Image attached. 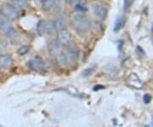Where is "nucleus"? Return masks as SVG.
Returning <instances> with one entry per match:
<instances>
[{"label": "nucleus", "mask_w": 153, "mask_h": 127, "mask_svg": "<svg viewBox=\"0 0 153 127\" xmlns=\"http://www.w3.org/2000/svg\"><path fill=\"white\" fill-rule=\"evenodd\" d=\"M54 26H55V31H57V32L65 29L66 27V18L64 16H62L57 17L55 20V22H54Z\"/></svg>", "instance_id": "12"}, {"label": "nucleus", "mask_w": 153, "mask_h": 127, "mask_svg": "<svg viewBox=\"0 0 153 127\" xmlns=\"http://www.w3.org/2000/svg\"><path fill=\"white\" fill-rule=\"evenodd\" d=\"M67 56L72 62H76L79 57V49L74 43H70L67 45Z\"/></svg>", "instance_id": "7"}, {"label": "nucleus", "mask_w": 153, "mask_h": 127, "mask_svg": "<svg viewBox=\"0 0 153 127\" xmlns=\"http://www.w3.org/2000/svg\"><path fill=\"white\" fill-rule=\"evenodd\" d=\"M55 31L54 22H49L46 20H41L39 21L37 25V32L40 35L43 36L47 33H53Z\"/></svg>", "instance_id": "3"}, {"label": "nucleus", "mask_w": 153, "mask_h": 127, "mask_svg": "<svg viewBox=\"0 0 153 127\" xmlns=\"http://www.w3.org/2000/svg\"><path fill=\"white\" fill-rule=\"evenodd\" d=\"M71 25L76 32L87 33L92 27V22L85 15H76L71 20Z\"/></svg>", "instance_id": "1"}, {"label": "nucleus", "mask_w": 153, "mask_h": 127, "mask_svg": "<svg viewBox=\"0 0 153 127\" xmlns=\"http://www.w3.org/2000/svg\"><path fill=\"white\" fill-rule=\"evenodd\" d=\"M93 12L94 16L100 20H104L107 16V10L104 5L96 4L93 6Z\"/></svg>", "instance_id": "9"}, {"label": "nucleus", "mask_w": 153, "mask_h": 127, "mask_svg": "<svg viewBox=\"0 0 153 127\" xmlns=\"http://www.w3.org/2000/svg\"><path fill=\"white\" fill-rule=\"evenodd\" d=\"M0 13L10 20H17L21 16L19 10L10 4H4L1 8Z\"/></svg>", "instance_id": "2"}, {"label": "nucleus", "mask_w": 153, "mask_h": 127, "mask_svg": "<svg viewBox=\"0 0 153 127\" xmlns=\"http://www.w3.org/2000/svg\"><path fill=\"white\" fill-rule=\"evenodd\" d=\"M125 24V19L123 16H119L117 18L116 20V22H115V26H114V31L115 32H118L120 31L122 28H123Z\"/></svg>", "instance_id": "15"}, {"label": "nucleus", "mask_w": 153, "mask_h": 127, "mask_svg": "<svg viewBox=\"0 0 153 127\" xmlns=\"http://www.w3.org/2000/svg\"><path fill=\"white\" fill-rule=\"evenodd\" d=\"M75 10L77 11V12H85V11L88 10L87 6L83 4H76V6H75Z\"/></svg>", "instance_id": "18"}, {"label": "nucleus", "mask_w": 153, "mask_h": 127, "mask_svg": "<svg viewBox=\"0 0 153 127\" xmlns=\"http://www.w3.org/2000/svg\"><path fill=\"white\" fill-rule=\"evenodd\" d=\"M152 31H153V24H152Z\"/></svg>", "instance_id": "22"}, {"label": "nucleus", "mask_w": 153, "mask_h": 127, "mask_svg": "<svg viewBox=\"0 0 153 127\" xmlns=\"http://www.w3.org/2000/svg\"><path fill=\"white\" fill-rule=\"evenodd\" d=\"M13 65V59L10 55H0V66L3 68H9Z\"/></svg>", "instance_id": "11"}, {"label": "nucleus", "mask_w": 153, "mask_h": 127, "mask_svg": "<svg viewBox=\"0 0 153 127\" xmlns=\"http://www.w3.org/2000/svg\"><path fill=\"white\" fill-rule=\"evenodd\" d=\"M57 4V0H43L42 9L44 11L52 10Z\"/></svg>", "instance_id": "14"}, {"label": "nucleus", "mask_w": 153, "mask_h": 127, "mask_svg": "<svg viewBox=\"0 0 153 127\" xmlns=\"http://www.w3.org/2000/svg\"><path fill=\"white\" fill-rule=\"evenodd\" d=\"M10 4L17 10H26L29 8V4L26 0H10Z\"/></svg>", "instance_id": "13"}, {"label": "nucleus", "mask_w": 153, "mask_h": 127, "mask_svg": "<svg viewBox=\"0 0 153 127\" xmlns=\"http://www.w3.org/2000/svg\"><path fill=\"white\" fill-rule=\"evenodd\" d=\"M0 127H4V126H1V125H0Z\"/></svg>", "instance_id": "23"}, {"label": "nucleus", "mask_w": 153, "mask_h": 127, "mask_svg": "<svg viewBox=\"0 0 153 127\" xmlns=\"http://www.w3.org/2000/svg\"><path fill=\"white\" fill-rule=\"evenodd\" d=\"M130 4H131V0H124V7H123L124 10L128 11L130 7Z\"/></svg>", "instance_id": "19"}, {"label": "nucleus", "mask_w": 153, "mask_h": 127, "mask_svg": "<svg viewBox=\"0 0 153 127\" xmlns=\"http://www.w3.org/2000/svg\"><path fill=\"white\" fill-rule=\"evenodd\" d=\"M127 83L131 87H134L135 89H141L143 87L141 80L134 73H132L128 76V78H127Z\"/></svg>", "instance_id": "10"}, {"label": "nucleus", "mask_w": 153, "mask_h": 127, "mask_svg": "<svg viewBox=\"0 0 153 127\" xmlns=\"http://www.w3.org/2000/svg\"><path fill=\"white\" fill-rule=\"evenodd\" d=\"M57 41L60 43L61 45H67L71 43V34L67 29H63L57 32Z\"/></svg>", "instance_id": "6"}, {"label": "nucleus", "mask_w": 153, "mask_h": 127, "mask_svg": "<svg viewBox=\"0 0 153 127\" xmlns=\"http://www.w3.org/2000/svg\"><path fill=\"white\" fill-rule=\"evenodd\" d=\"M62 46L63 45H61L57 40H54V41L50 42L49 44V46H48L49 52L50 53V55L55 56L56 58L60 57V55L64 54Z\"/></svg>", "instance_id": "5"}, {"label": "nucleus", "mask_w": 153, "mask_h": 127, "mask_svg": "<svg viewBox=\"0 0 153 127\" xmlns=\"http://www.w3.org/2000/svg\"><path fill=\"white\" fill-rule=\"evenodd\" d=\"M27 66L33 71L36 72H45L48 70L47 63L39 57H35L27 62Z\"/></svg>", "instance_id": "4"}, {"label": "nucleus", "mask_w": 153, "mask_h": 127, "mask_svg": "<svg viewBox=\"0 0 153 127\" xmlns=\"http://www.w3.org/2000/svg\"><path fill=\"white\" fill-rule=\"evenodd\" d=\"M151 100H152V96L150 95H145V96H144V102H145V103L148 104L151 102Z\"/></svg>", "instance_id": "20"}, {"label": "nucleus", "mask_w": 153, "mask_h": 127, "mask_svg": "<svg viewBox=\"0 0 153 127\" xmlns=\"http://www.w3.org/2000/svg\"><path fill=\"white\" fill-rule=\"evenodd\" d=\"M79 1H80V0H71L70 2H71V4H72V3H76V2H77V3L79 4Z\"/></svg>", "instance_id": "21"}, {"label": "nucleus", "mask_w": 153, "mask_h": 127, "mask_svg": "<svg viewBox=\"0 0 153 127\" xmlns=\"http://www.w3.org/2000/svg\"><path fill=\"white\" fill-rule=\"evenodd\" d=\"M0 30L7 33H10L13 32V27L11 25L10 20L8 19L4 15L0 13Z\"/></svg>", "instance_id": "8"}, {"label": "nucleus", "mask_w": 153, "mask_h": 127, "mask_svg": "<svg viewBox=\"0 0 153 127\" xmlns=\"http://www.w3.org/2000/svg\"><path fill=\"white\" fill-rule=\"evenodd\" d=\"M95 68H96V65H93V66H89V67H87V68L82 72V76H83V77H88V76H90V75L94 72Z\"/></svg>", "instance_id": "16"}, {"label": "nucleus", "mask_w": 153, "mask_h": 127, "mask_svg": "<svg viewBox=\"0 0 153 127\" xmlns=\"http://www.w3.org/2000/svg\"><path fill=\"white\" fill-rule=\"evenodd\" d=\"M30 50V47L27 45H23L21 46L18 50H17V54L19 55H24L26 54H27Z\"/></svg>", "instance_id": "17"}]
</instances>
